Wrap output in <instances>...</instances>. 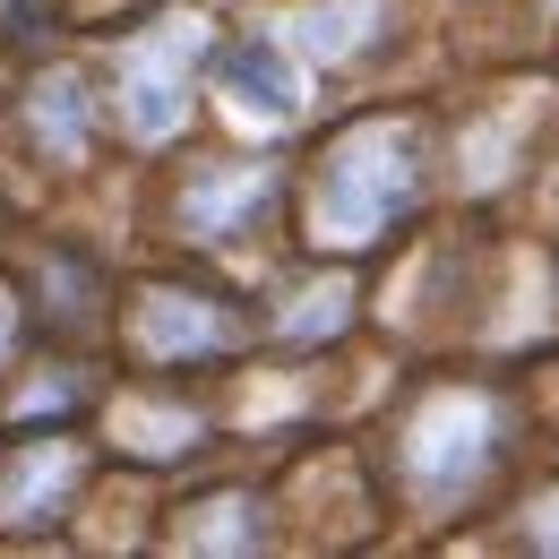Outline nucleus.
I'll use <instances>...</instances> for the list:
<instances>
[{"label":"nucleus","mask_w":559,"mask_h":559,"mask_svg":"<svg viewBox=\"0 0 559 559\" xmlns=\"http://www.w3.org/2000/svg\"><path fill=\"white\" fill-rule=\"evenodd\" d=\"M35 104H44V112H35V121H44V139H61V155H78V146H86V112H78L86 95H78V78H52Z\"/></svg>","instance_id":"obj_1"}]
</instances>
